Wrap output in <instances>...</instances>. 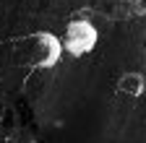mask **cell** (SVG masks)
<instances>
[{
  "mask_svg": "<svg viewBox=\"0 0 146 143\" xmlns=\"http://www.w3.org/2000/svg\"><path fill=\"white\" fill-rule=\"evenodd\" d=\"M97 42H99V31L89 18H73L63 31V47L65 55L70 57H84L89 52H94Z\"/></svg>",
  "mask_w": 146,
  "mask_h": 143,
  "instance_id": "6da1fadb",
  "label": "cell"
},
{
  "mask_svg": "<svg viewBox=\"0 0 146 143\" xmlns=\"http://www.w3.org/2000/svg\"><path fill=\"white\" fill-rule=\"evenodd\" d=\"M63 55H65L63 37H58V34H52V31H36L31 37V65L36 70L55 68Z\"/></svg>",
  "mask_w": 146,
  "mask_h": 143,
  "instance_id": "7a4b0ae2",
  "label": "cell"
},
{
  "mask_svg": "<svg viewBox=\"0 0 146 143\" xmlns=\"http://www.w3.org/2000/svg\"><path fill=\"white\" fill-rule=\"evenodd\" d=\"M115 88H117V94L136 99V96H141L146 91V78H143V73H138V70H125V73H120Z\"/></svg>",
  "mask_w": 146,
  "mask_h": 143,
  "instance_id": "3957f363",
  "label": "cell"
}]
</instances>
